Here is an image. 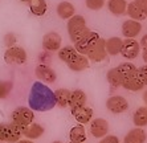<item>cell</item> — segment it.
Here are the masks:
<instances>
[{
	"mask_svg": "<svg viewBox=\"0 0 147 143\" xmlns=\"http://www.w3.org/2000/svg\"><path fill=\"white\" fill-rule=\"evenodd\" d=\"M55 105V93H52L51 89L42 85L41 82H34L29 93L31 109L38 110V111H47V110H51Z\"/></svg>",
	"mask_w": 147,
	"mask_h": 143,
	"instance_id": "cell-1",
	"label": "cell"
},
{
	"mask_svg": "<svg viewBox=\"0 0 147 143\" xmlns=\"http://www.w3.org/2000/svg\"><path fill=\"white\" fill-rule=\"evenodd\" d=\"M90 32V29L86 27V21L85 19L80 15H74L68 20V33L69 37H70V41L73 44L78 42L84 36Z\"/></svg>",
	"mask_w": 147,
	"mask_h": 143,
	"instance_id": "cell-2",
	"label": "cell"
},
{
	"mask_svg": "<svg viewBox=\"0 0 147 143\" xmlns=\"http://www.w3.org/2000/svg\"><path fill=\"white\" fill-rule=\"evenodd\" d=\"M25 126L17 125L15 122L11 123H0V142L5 143H16L21 139L23 131Z\"/></svg>",
	"mask_w": 147,
	"mask_h": 143,
	"instance_id": "cell-3",
	"label": "cell"
},
{
	"mask_svg": "<svg viewBox=\"0 0 147 143\" xmlns=\"http://www.w3.org/2000/svg\"><path fill=\"white\" fill-rule=\"evenodd\" d=\"M4 61L8 65H23L27 62V52L24 48L9 47L4 53Z\"/></svg>",
	"mask_w": 147,
	"mask_h": 143,
	"instance_id": "cell-4",
	"label": "cell"
},
{
	"mask_svg": "<svg viewBox=\"0 0 147 143\" xmlns=\"http://www.w3.org/2000/svg\"><path fill=\"white\" fill-rule=\"evenodd\" d=\"M107 56L106 52V40L102 37H99L98 40L94 42L92 48L89 49V52L86 53V57L89 58V61L93 62H101L103 61Z\"/></svg>",
	"mask_w": 147,
	"mask_h": 143,
	"instance_id": "cell-5",
	"label": "cell"
},
{
	"mask_svg": "<svg viewBox=\"0 0 147 143\" xmlns=\"http://www.w3.org/2000/svg\"><path fill=\"white\" fill-rule=\"evenodd\" d=\"M12 122L17 123V125H21V126H28L29 123L33 122L34 119V114L32 111V109L29 107H24V106H20V107H16V109L12 111Z\"/></svg>",
	"mask_w": 147,
	"mask_h": 143,
	"instance_id": "cell-6",
	"label": "cell"
},
{
	"mask_svg": "<svg viewBox=\"0 0 147 143\" xmlns=\"http://www.w3.org/2000/svg\"><path fill=\"white\" fill-rule=\"evenodd\" d=\"M140 53V44L135 38H126L123 40L122 49H121V55L127 60H134L137 58Z\"/></svg>",
	"mask_w": 147,
	"mask_h": 143,
	"instance_id": "cell-7",
	"label": "cell"
},
{
	"mask_svg": "<svg viewBox=\"0 0 147 143\" xmlns=\"http://www.w3.org/2000/svg\"><path fill=\"white\" fill-rule=\"evenodd\" d=\"M106 109L113 114H121V113H125L129 109V102L122 95H113V97L107 98Z\"/></svg>",
	"mask_w": 147,
	"mask_h": 143,
	"instance_id": "cell-8",
	"label": "cell"
},
{
	"mask_svg": "<svg viewBox=\"0 0 147 143\" xmlns=\"http://www.w3.org/2000/svg\"><path fill=\"white\" fill-rule=\"evenodd\" d=\"M98 38H99V34L97 33V32L90 31L89 33L86 34V36H84L78 42H76L74 44L76 51L78 52L80 55H85L86 56V53L89 52V49L94 45V42H96Z\"/></svg>",
	"mask_w": 147,
	"mask_h": 143,
	"instance_id": "cell-9",
	"label": "cell"
},
{
	"mask_svg": "<svg viewBox=\"0 0 147 143\" xmlns=\"http://www.w3.org/2000/svg\"><path fill=\"white\" fill-rule=\"evenodd\" d=\"M34 76L37 77L40 81L45 82V84H53L57 78L56 72L47 64H40L34 69Z\"/></svg>",
	"mask_w": 147,
	"mask_h": 143,
	"instance_id": "cell-10",
	"label": "cell"
},
{
	"mask_svg": "<svg viewBox=\"0 0 147 143\" xmlns=\"http://www.w3.org/2000/svg\"><path fill=\"white\" fill-rule=\"evenodd\" d=\"M62 38L57 32H48L42 37V47L48 52H55L61 48Z\"/></svg>",
	"mask_w": 147,
	"mask_h": 143,
	"instance_id": "cell-11",
	"label": "cell"
},
{
	"mask_svg": "<svg viewBox=\"0 0 147 143\" xmlns=\"http://www.w3.org/2000/svg\"><path fill=\"white\" fill-rule=\"evenodd\" d=\"M109 131V123L106 119L103 118H96L93 119L90 123V133L94 138H103L105 135H107Z\"/></svg>",
	"mask_w": 147,
	"mask_h": 143,
	"instance_id": "cell-12",
	"label": "cell"
},
{
	"mask_svg": "<svg viewBox=\"0 0 147 143\" xmlns=\"http://www.w3.org/2000/svg\"><path fill=\"white\" fill-rule=\"evenodd\" d=\"M142 31V24L137 20H126L122 24V34L126 38H135Z\"/></svg>",
	"mask_w": 147,
	"mask_h": 143,
	"instance_id": "cell-13",
	"label": "cell"
},
{
	"mask_svg": "<svg viewBox=\"0 0 147 143\" xmlns=\"http://www.w3.org/2000/svg\"><path fill=\"white\" fill-rule=\"evenodd\" d=\"M72 115L74 117V119L78 123L86 125L93 118V110L88 106H81V107H77V109H72Z\"/></svg>",
	"mask_w": 147,
	"mask_h": 143,
	"instance_id": "cell-14",
	"label": "cell"
},
{
	"mask_svg": "<svg viewBox=\"0 0 147 143\" xmlns=\"http://www.w3.org/2000/svg\"><path fill=\"white\" fill-rule=\"evenodd\" d=\"M147 139V134L142 127H135L130 130L129 133L125 135L123 142L125 143H144Z\"/></svg>",
	"mask_w": 147,
	"mask_h": 143,
	"instance_id": "cell-15",
	"label": "cell"
},
{
	"mask_svg": "<svg viewBox=\"0 0 147 143\" xmlns=\"http://www.w3.org/2000/svg\"><path fill=\"white\" fill-rule=\"evenodd\" d=\"M56 12H57L58 17H61L64 20H69L72 16H74L76 8L69 1H61V3H58L57 8H56Z\"/></svg>",
	"mask_w": 147,
	"mask_h": 143,
	"instance_id": "cell-16",
	"label": "cell"
},
{
	"mask_svg": "<svg viewBox=\"0 0 147 143\" xmlns=\"http://www.w3.org/2000/svg\"><path fill=\"white\" fill-rule=\"evenodd\" d=\"M69 66V69L73 72H82L85 70V69L89 68V58L86 57L85 55H77L74 57V60H72V61L69 62V64H66Z\"/></svg>",
	"mask_w": 147,
	"mask_h": 143,
	"instance_id": "cell-17",
	"label": "cell"
},
{
	"mask_svg": "<svg viewBox=\"0 0 147 143\" xmlns=\"http://www.w3.org/2000/svg\"><path fill=\"white\" fill-rule=\"evenodd\" d=\"M44 134V127L40 126L38 123H29L28 126H25L24 131H23V135L27 138V139H38L41 135Z\"/></svg>",
	"mask_w": 147,
	"mask_h": 143,
	"instance_id": "cell-18",
	"label": "cell"
},
{
	"mask_svg": "<svg viewBox=\"0 0 147 143\" xmlns=\"http://www.w3.org/2000/svg\"><path fill=\"white\" fill-rule=\"evenodd\" d=\"M86 101H88V97H86L85 92H82L80 89L72 92L70 94V101H69V107L70 109H77V107H81V106L86 105Z\"/></svg>",
	"mask_w": 147,
	"mask_h": 143,
	"instance_id": "cell-19",
	"label": "cell"
},
{
	"mask_svg": "<svg viewBox=\"0 0 147 143\" xmlns=\"http://www.w3.org/2000/svg\"><path fill=\"white\" fill-rule=\"evenodd\" d=\"M107 8L114 16H122V15H126L127 1L126 0H109Z\"/></svg>",
	"mask_w": 147,
	"mask_h": 143,
	"instance_id": "cell-20",
	"label": "cell"
},
{
	"mask_svg": "<svg viewBox=\"0 0 147 143\" xmlns=\"http://www.w3.org/2000/svg\"><path fill=\"white\" fill-rule=\"evenodd\" d=\"M122 88H125L126 90H130V92H139L142 89L144 88V85L142 84L139 78H138L137 73L131 77H127V78L123 80V84H122Z\"/></svg>",
	"mask_w": 147,
	"mask_h": 143,
	"instance_id": "cell-21",
	"label": "cell"
},
{
	"mask_svg": "<svg viewBox=\"0 0 147 143\" xmlns=\"http://www.w3.org/2000/svg\"><path fill=\"white\" fill-rule=\"evenodd\" d=\"M70 94L72 92L69 89H57L55 92V101L56 105L60 107H66L69 106V101H70Z\"/></svg>",
	"mask_w": 147,
	"mask_h": 143,
	"instance_id": "cell-22",
	"label": "cell"
},
{
	"mask_svg": "<svg viewBox=\"0 0 147 143\" xmlns=\"http://www.w3.org/2000/svg\"><path fill=\"white\" fill-rule=\"evenodd\" d=\"M123 40L119 37H110L106 40V52L109 56H117L121 53Z\"/></svg>",
	"mask_w": 147,
	"mask_h": 143,
	"instance_id": "cell-23",
	"label": "cell"
},
{
	"mask_svg": "<svg viewBox=\"0 0 147 143\" xmlns=\"http://www.w3.org/2000/svg\"><path fill=\"white\" fill-rule=\"evenodd\" d=\"M126 13L129 15L133 20H137V21H142V20H144V19L147 17V13H144L143 11L138 7L137 4H135V1L127 4Z\"/></svg>",
	"mask_w": 147,
	"mask_h": 143,
	"instance_id": "cell-24",
	"label": "cell"
},
{
	"mask_svg": "<svg viewBox=\"0 0 147 143\" xmlns=\"http://www.w3.org/2000/svg\"><path fill=\"white\" fill-rule=\"evenodd\" d=\"M28 5L34 16H44L47 13V9H48V4L45 0H32Z\"/></svg>",
	"mask_w": 147,
	"mask_h": 143,
	"instance_id": "cell-25",
	"label": "cell"
},
{
	"mask_svg": "<svg viewBox=\"0 0 147 143\" xmlns=\"http://www.w3.org/2000/svg\"><path fill=\"white\" fill-rule=\"evenodd\" d=\"M77 55H78V52L76 51L74 47H64L58 49V58L65 64H69L72 60H74Z\"/></svg>",
	"mask_w": 147,
	"mask_h": 143,
	"instance_id": "cell-26",
	"label": "cell"
},
{
	"mask_svg": "<svg viewBox=\"0 0 147 143\" xmlns=\"http://www.w3.org/2000/svg\"><path fill=\"white\" fill-rule=\"evenodd\" d=\"M133 122L137 127L147 126V106H142L133 115Z\"/></svg>",
	"mask_w": 147,
	"mask_h": 143,
	"instance_id": "cell-27",
	"label": "cell"
},
{
	"mask_svg": "<svg viewBox=\"0 0 147 143\" xmlns=\"http://www.w3.org/2000/svg\"><path fill=\"white\" fill-rule=\"evenodd\" d=\"M106 78H107V82H109L113 88H121L123 84V77L119 72H118L117 68L110 69V70L107 72Z\"/></svg>",
	"mask_w": 147,
	"mask_h": 143,
	"instance_id": "cell-28",
	"label": "cell"
},
{
	"mask_svg": "<svg viewBox=\"0 0 147 143\" xmlns=\"http://www.w3.org/2000/svg\"><path fill=\"white\" fill-rule=\"evenodd\" d=\"M69 138H70V140H73V142H84L85 143V140H86L85 127L82 126L81 123L74 127H72L70 133H69Z\"/></svg>",
	"mask_w": 147,
	"mask_h": 143,
	"instance_id": "cell-29",
	"label": "cell"
},
{
	"mask_svg": "<svg viewBox=\"0 0 147 143\" xmlns=\"http://www.w3.org/2000/svg\"><path fill=\"white\" fill-rule=\"evenodd\" d=\"M117 69H118V72L122 74L123 80H125V78H127V77H131V76L135 74L138 68L133 64V62H123V64H121L119 66H117Z\"/></svg>",
	"mask_w": 147,
	"mask_h": 143,
	"instance_id": "cell-30",
	"label": "cell"
},
{
	"mask_svg": "<svg viewBox=\"0 0 147 143\" xmlns=\"http://www.w3.org/2000/svg\"><path fill=\"white\" fill-rule=\"evenodd\" d=\"M13 82L12 81H0V99L7 98L12 92Z\"/></svg>",
	"mask_w": 147,
	"mask_h": 143,
	"instance_id": "cell-31",
	"label": "cell"
},
{
	"mask_svg": "<svg viewBox=\"0 0 147 143\" xmlns=\"http://www.w3.org/2000/svg\"><path fill=\"white\" fill-rule=\"evenodd\" d=\"M86 7L92 11H98L105 5V0H85Z\"/></svg>",
	"mask_w": 147,
	"mask_h": 143,
	"instance_id": "cell-32",
	"label": "cell"
},
{
	"mask_svg": "<svg viewBox=\"0 0 147 143\" xmlns=\"http://www.w3.org/2000/svg\"><path fill=\"white\" fill-rule=\"evenodd\" d=\"M137 76L138 78L142 81L144 86H147V65L146 66H140V68L137 69Z\"/></svg>",
	"mask_w": 147,
	"mask_h": 143,
	"instance_id": "cell-33",
	"label": "cell"
},
{
	"mask_svg": "<svg viewBox=\"0 0 147 143\" xmlns=\"http://www.w3.org/2000/svg\"><path fill=\"white\" fill-rule=\"evenodd\" d=\"M16 44V36H15L13 33H7L5 36H4V45L5 47H13V45Z\"/></svg>",
	"mask_w": 147,
	"mask_h": 143,
	"instance_id": "cell-34",
	"label": "cell"
},
{
	"mask_svg": "<svg viewBox=\"0 0 147 143\" xmlns=\"http://www.w3.org/2000/svg\"><path fill=\"white\" fill-rule=\"evenodd\" d=\"M99 143H119V139L115 135H105Z\"/></svg>",
	"mask_w": 147,
	"mask_h": 143,
	"instance_id": "cell-35",
	"label": "cell"
},
{
	"mask_svg": "<svg viewBox=\"0 0 147 143\" xmlns=\"http://www.w3.org/2000/svg\"><path fill=\"white\" fill-rule=\"evenodd\" d=\"M134 1L144 13H147V0H134Z\"/></svg>",
	"mask_w": 147,
	"mask_h": 143,
	"instance_id": "cell-36",
	"label": "cell"
},
{
	"mask_svg": "<svg viewBox=\"0 0 147 143\" xmlns=\"http://www.w3.org/2000/svg\"><path fill=\"white\" fill-rule=\"evenodd\" d=\"M139 44H140V48H143V49H147V34H144L143 37L140 38Z\"/></svg>",
	"mask_w": 147,
	"mask_h": 143,
	"instance_id": "cell-37",
	"label": "cell"
},
{
	"mask_svg": "<svg viewBox=\"0 0 147 143\" xmlns=\"http://www.w3.org/2000/svg\"><path fill=\"white\" fill-rule=\"evenodd\" d=\"M142 57H143V61L147 64V49H143V53H142Z\"/></svg>",
	"mask_w": 147,
	"mask_h": 143,
	"instance_id": "cell-38",
	"label": "cell"
},
{
	"mask_svg": "<svg viewBox=\"0 0 147 143\" xmlns=\"http://www.w3.org/2000/svg\"><path fill=\"white\" fill-rule=\"evenodd\" d=\"M16 143H33L31 139H20V140H17Z\"/></svg>",
	"mask_w": 147,
	"mask_h": 143,
	"instance_id": "cell-39",
	"label": "cell"
},
{
	"mask_svg": "<svg viewBox=\"0 0 147 143\" xmlns=\"http://www.w3.org/2000/svg\"><path fill=\"white\" fill-rule=\"evenodd\" d=\"M142 98H143V102L146 103V106H147V90L143 93V97H142Z\"/></svg>",
	"mask_w": 147,
	"mask_h": 143,
	"instance_id": "cell-40",
	"label": "cell"
},
{
	"mask_svg": "<svg viewBox=\"0 0 147 143\" xmlns=\"http://www.w3.org/2000/svg\"><path fill=\"white\" fill-rule=\"evenodd\" d=\"M20 1H21V3H25V4H29L32 0H20Z\"/></svg>",
	"mask_w": 147,
	"mask_h": 143,
	"instance_id": "cell-41",
	"label": "cell"
},
{
	"mask_svg": "<svg viewBox=\"0 0 147 143\" xmlns=\"http://www.w3.org/2000/svg\"><path fill=\"white\" fill-rule=\"evenodd\" d=\"M69 143H84V142H73V140H70Z\"/></svg>",
	"mask_w": 147,
	"mask_h": 143,
	"instance_id": "cell-42",
	"label": "cell"
}]
</instances>
